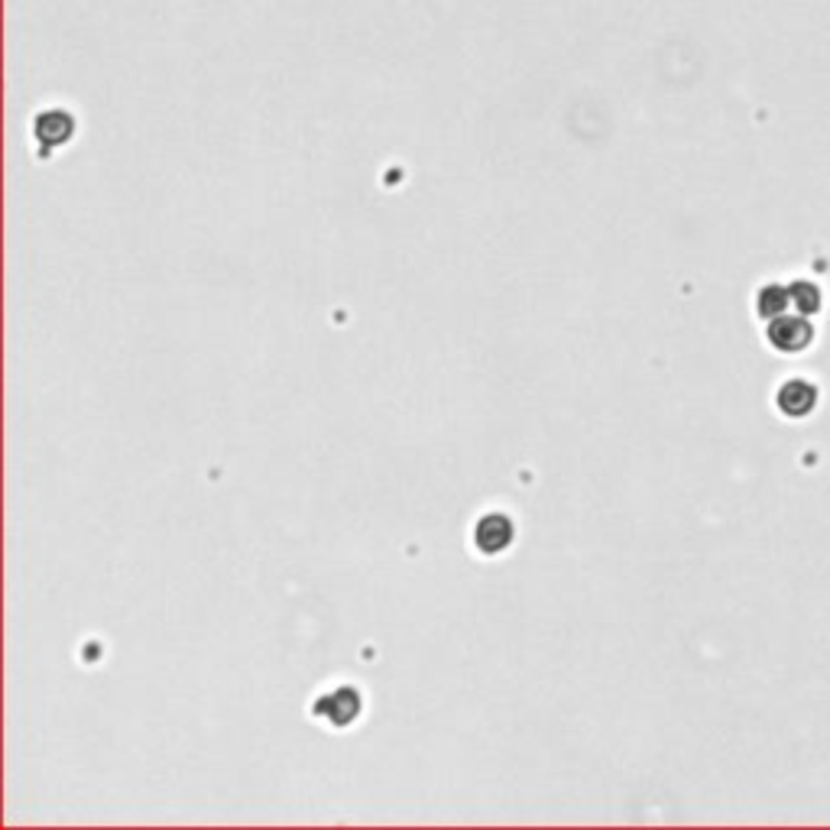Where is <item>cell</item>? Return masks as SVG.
<instances>
[{"instance_id":"1","label":"cell","mask_w":830,"mask_h":830,"mask_svg":"<svg viewBox=\"0 0 830 830\" xmlns=\"http://www.w3.org/2000/svg\"><path fill=\"white\" fill-rule=\"evenodd\" d=\"M765 340L779 350V354H801V350H808L811 347V340H814V325L808 322V315H779V318H772L769 322V328H765Z\"/></svg>"},{"instance_id":"2","label":"cell","mask_w":830,"mask_h":830,"mask_svg":"<svg viewBox=\"0 0 830 830\" xmlns=\"http://www.w3.org/2000/svg\"><path fill=\"white\" fill-rule=\"evenodd\" d=\"M814 406H818V386L811 379H785L779 386V393H775V409L782 415H789V418H804V415H811Z\"/></svg>"},{"instance_id":"3","label":"cell","mask_w":830,"mask_h":830,"mask_svg":"<svg viewBox=\"0 0 830 830\" xmlns=\"http://www.w3.org/2000/svg\"><path fill=\"white\" fill-rule=\"evenodd\" d=\"M474 542L484 555H496L506 552L513 542V520L506 513H487L481 516V523L474 528Z\"/></svg>"},{"instance_id":"4","label":"cell","mask_w":830,"mask_h":830,"mask_svg":"<svg viewBox=\"0 0 830 830\" xmlns=\"http://www.w3.org/2000/svg\"><path fill=\"white\" fill-rule=\"evenodd\" d=\"M33 134H37V140L49 150H56V147H62V144H69L72 140V134H76V120H72V113L62 111V108H52V111H42L37 117V123H33Z\"/></svg>"},{"instance_id":"5","label":"cell","mask_w":830,"mask_h":830,"mask_svg":"<svg viewBox=\"0 0 830 830\" xmlns=\"http://www.w3.org/2000/svg\"><path fill=\"white\" fill-rule=\"evenodd\" d=\"M315 714L318 718H325L328 723H350V720L360 714V694L354 691V688H338V691H332V694H325V698H318V704H315Z\"/></svg>"},{"instance_id":"6","label":"cell","mask_w":830,"mask_h":830,"mask_svg":"<svg viewBox=\"0 0 830 830\" xmlns=\"http://www.w3.org/2000/svg\"><path fill=\"white\" fill-rule=\"evenodd\" d=\"M789 305H792V296H789V286H782V283H765L755 293V315L762 322H772V318L785 315Z\"/></svg>"},{"instance_id":"7","label":"cell","mask_w":830,"mask_h":830,"mask_svg":"<svg viewBox=\"0 0 830 830\" xmlns=\"http://www.w3.org/2000/svg\"><path fill=\"white\" fill-rule=\"evenodd\" d=\"M789 296H792V308L798 315H818L821 312V305H824V293H821V286L818 283H811V279H794L792 286H789Z\"/></svg>"}]
</instances>
